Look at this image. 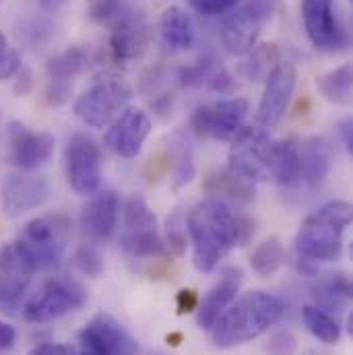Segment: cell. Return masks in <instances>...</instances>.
<instances>
[{
    "instance_id": "12",
    "label": "cell",
    "mask_w": 353,
    "mask_h": 355,
    "mask_svg": "<svg viewBox=\"0 0 353 355\" xmlns=\"http://www.w3.org/2000/svg\"><path fill=\"white\" fill-rule=\"evenodd\" d=\"M302 19L310 44L320 52H341L350 35L339 21L335 0H302Z\"/></svg>"
},
{
    "instance_id": "9",
    "label": "cell",
    "mask_w": 353,
    "mask_h": 355,
    "mask_svg": "<svg viewBox=\"0 0 353 355\" xmlns=\"http://www.w3.org/2000/svg\"><path fill=\"white\" fill-rule=\"evenodd\" d=\"M67 184L83 196H91L101 186V147L87 132H75L62 155Z\"/></svg>"
},
{
    "instance_id": "6",
    "label": "cell",
    "mask_w": 353,
    "mask_h": 355,
    "mask_svg": "<svg viewBox=\"0 0 353 355\" xmlns=\"http://www.w3.org/2000/svg\"><path fill=\"white\" fill-rule=\"evenodd\" d=\"M71 217L64 213H48L31 219L19 234V244L33 261L37 270L54 268L62 263L71 242Z\"/></svg>"
},
{
    "instance_id": "45",
    "label": "cell",
    "mask_w": 353,
    "mask_h": 355,
    "mask_svg": "<svg viewBox=\"0 0 353 355\" xmlns=\"http://www.w3.org/2000/svg\"><path fill=\"white\" fill-rule=\"evenodd\" d=\"M33 87V75H31V71L29 69H25V67H21V71L15 75V95H19V97H23V95H27L29 91Z\"/></svg>"
},
{
    "instance_id": "11",
    "label": "cell",
    "mask_w": 353,
    "mask_h": 355,
    "mask_svg": "<svg viewBox=\"0 0 353 355\" xmlns=\"http://www.w3.org/2000/svg\"><path fill=\"white\" fill-rule=\"evenodd\" d=\"M37 268L21 244L8 242L0 248V310L17 314Z\"/></svg>"
},
{
    "instance_id": "27",
    "label": "cell",
    "mask_w": 353,
    "mask_h": 355,
    "mask_svg": "<svg viewBox=\"0 0 353 355\" xmlns=\"http://www.w3.org/2000/svg\"><path fill=\"white\" fill-rule=\"evenodd\" d=\"M312 295L322 310H343L352 300V283L345 275H329L314 285Z\"/></svg>"
},
{
    "instance_id": "21",
    "label": "cell",
    "mask_w": 353,
    "mask_h": 355,
    "mask_svg": "<svg viewBox=\"0 0 353 355\" xmlns=\"http://www.w3.org/2000/svg\"><path fill=\"white\" fill-rule=\"evenodd\" d=\"M263 23L265 21L246 6L227 12L219 31L223 48L234 56H246L257 46Z\"/></svg>"
},
{
    "instance_id": "50",
    "label": "cell",
    "mask_w": 353,
    "mask_h": 355,
    "mask_svg": "<svg viewBox=\"0 0 353 355\" xmlns=\"http://www.w3.org/2000/svg\"><path fill=\"white\" fill-rule=\"evenodd\" d=\"M155 355H164V354H155Z\"/></svg>"
},
{
    "instance_id": "47",
    "label": "cell",
    "mask_w": 353,
    "mask_h": 355,
    "mask_svg": "<svg viewBox=\"0 0 353 355\" xmlns=\"http://www.w3.org/2000/svg\"><path fill=\"white\" fill-rule=\"evenodd\" d=\"M15 343H17V331L8 322L0 320V352L12 349Z\"/></svg>"
},
{
    "instance_id": "26",
    "label": "cell",
    "mask_w": 353,
    "mask_h": 355,
    "mask_svg": "<svg viewBox=\"0 0 353 355\" xmlns=\"http://www.w3.org/2000/svg\"><path fill=\"white\" fill-rule=\"evenodd\" d=\"M270 180L283 188L300 184V155L289 141H273L270 145Z\"/></svg>"
},
{
    "instance_id": "14",
    "label": "cell",
    "mask_w": 353,
    "mask_h": 355,
    "mask_svg": "<svg viewBox=\"0 0 353 355\" xmlns=\"http://www.w3.org/2000/svg\"><path fill=\"white\" fill-rule=\"evenodd\" d=\"M8 164L19 172H35L46 166L56 149V139L44 130H29L25 124L12 120L6 126Z\"/></svg>"
},
{
    "instance_id": "23",
    "label": "cell",
    "mask_w": 353,
    "mask_h": 355,
    "mask_svg": "<svg viewBox=\"0 0 353 355\" xmlns=\"http://www.w3.org/2000/svg\"><path fill=\"white\" fill-rule=\"evenodd\" d=\"M160 33L170 50L184 52L194 46V23L182 6H168L162 12Z\"/></svg>"
},
{
    "instance_id": "4",
    "label": "cell",
    "mask_w": 353,
    "mask_h": 355,
    "mask_svg": "<svg viewBox=\"0 0 353 355\" xmlns=\"http://www.w3.org/2000/svg\"><path fill=\"white\" fill-rule=\"evenodd\" d=\"M87 304V289L69 275L46 279L21 306V316L29 324L54 322Z\"/></svg>"
},
{
    "instance_id": "16",
    "label": "cell",
    "mask_w": 353,
    "mask_h": 355,
    "mask_svg": "<svg viewBox=\"0 0 353 355\" xmlns=\"http://www.w3.org/2000/svg\"><path fill=\"white\" fill-rule=\"evenodd\" d=\"M295 83H298L295 67L287 60H281L265 79V91L257 112V126L270 132V128H275L283 120L291 103Z\"/></svg>"
},
{
    "instance_id": "13",
    "label": "cell",
    "mask_w": 353,
    "mask_h": 355,
    "mask_svg": "<svg viewBox=\"0 0 353 355\" xmlns=\"http://www.w3.org/2000/svg\"><path fill=\"white\" fill-rule=\"evenodd\" d=\"M110 31V56L118 64L139 62L151 46V25L143 12L130 6L112 23Z\"/></svg>"
},
{
    "instance_id": "18",
    "label": "cell",
    "mask_w": 353,
    "mask_h": 355,
    "mask_svg": "<svg viewBox=\"0 0 353 355\" xmlns=\"http://www.w3.org/2000/svg\"><path fill=\"white\" fill-rule=\"evenodd\" d=\"M50 196V182L31 172L10 174L2 182V209L4 215L17 219L29 211L40 209Z\"/></svg>"
},
{
    "instance_id": "8",
    "label": "cell",
    "mask_w": 353,
    "mask_h": 355,
    "mask_svg": "<svg viewBox=\"0 0 353 355\" xmlns=\"http://www.w3.org/2000/svg\"><path fill=\"white\" fill-rule=\"evenodd\" d=\"M227 170L252 184L270 180V132L261 126H242L230 141Z\"/></svg>"
},
{
    "instance_id": "5",
    "label": "cell",
    "mask_w": 353,
    "mask_h": 355,
    "mask_svg": "<svg viewBox=\"0 0 353 355\" xmlns=\"http://www.w3.org/2000/svg\"><path fill=\"white\" fill-rule=\"evenodd\" d=\"M130 99L132 89L122 77L103 73L75 99L73 112L89 128H107L128 107Z\"/></svg>"
},
{
    "instance_id": "20",
    "label": "cell",
    "mask_w": 353,
    "mask_h": 355,
    "mask_svg": "<svg viewBox=\"0 0 353 355\" xmlns=\"http://www.w3.org/2000/svg\"><path fill=\"white\" fill-rule=\"evenodd\" d=\"M244 283V272L238 266H227L221 270L219 279L215 281V285L209 289V293L203 297V302H198V314H196V322L200 329L211 331V327L215 324V320L225 312V308L238 297L240 287Z\"/></svg>"
},
{
    "instance_id": "24",
    "label": "cell",
    "mask_w": 353,
    "mask_h": 355,
    "mask_svg": "<svg viewBox=\"0 0 353 355\" xmlns=\"http://www.w3.org/2000/svg\"><path fill=\"white\" fill-rule=\"evenodd\" d=\"M255 186L252 182L244 180V178L236 176L234 172H230L227 168L217 170L215 174L207 178V192L209 196H215L227 205L236 202V205H248L255 200Z\"/></svg>"
},
{
    "instance_id": "40",
    "label": "cell",
    "mask_w": 353,
    "mask_h": 355,
    "mask_svg": "<svg viewBox=\"0 0 353 355\" xmlns=\"http://www.w3.org/2000/svg\"><path fill=\"white\" fill-rule=\"evenodd\" d=\"M172 170V155L170 153H162L149 159L147 168H145V176L149 182H157L166 176Z\"/></svg>"
},
{
    "instance_id": "28",
    "label": "cell",
    "mask_w": 353,
    "mask_h": 355,
    "mask_svg": "<svg viewBox=\"0 0 353 355\" xmlns=\"http://www.w3.org/2000/svg\"><path fill=\"white\" fill-rule=\"evenodd\" d=\"M279 62L281 52L277 44H257L240 64V75L248 81H265Z\"/></svg>"
},
{
    "instance_id": "43",
    "label": "cell",
    "mask_w": 353,
    "mask_h": 355,
    "mask_svg": "<svg viewBox=\"0 0 353 355\" xmlns=\"http://www.w3.org/2000/svg\"><path fill=\"white\" fill-rule=\"evenodd\" d=\"M178 314H188L198 308V295L192 289H182L176 297Z\"/></svg>"
},
{
    "instance_id": "38",
    "label": "cell",
    "mask_w": 353,
    "mask_h": 355,
    "mask_svg": "<svg viewBox=\"0 0 353 355\" xmlns=\"http://www.w3.org/2000/svg\"><path fill=\"white\" fill-rule=\"evenodd\" d=\"M21 33H23V37L31 46H40V44H44L52 35V25L46 23V21H42V19H33V21L27 23V27Z\"/></svg>"
},
{
    "instance_id": "10",
    "label": "cell",
    "mask_w": 353,
    "mask_h": 355,
    "mask_svg": "<svg viewBox=\"0 0 353 355\" xmlns=\"http://www.w3.org/2000/svg\"><path fill=\"white\" fill-rule=\"evenodd\" d=\"M248 116V99L227 97L211 105H200L190 118V128L198 139H213L230 143Z\"/></svg>"
},
{
    "instance_id": "37",
    "label": "cell",
    "mask_w": 353,
    "mask_h": 355,
    "mask_svg": "<svg viewBox=\"0 0 353 355\" xmlns=\"http://www.w3.org/2000/svg\"><path fill=\"white\" fill-rule=\"evenodd\" d=\"M242 0H188V4L203 17H221L240 6Z\"/></svg>"
},
{
    "instance_id": "32",
    "label": "cell",
    "mask_w": 353,
    "mask_h": 355,
    "mask_svg": "<svg viewBox=\"0 0 353 355\" xmlns=\"http://www.w3.org/2000/svg\"><path fill=\"white\" fill-rule=\"evenodd\" d=\"M170 155H172V186H174V190H180L196 174L192 147H190V143L186 139L176 135L174 137V147L170 149Z\"/></svg>"
},
{
    "instance_id": "15",
    "label": "cell",
    "mask_w": 353,
    "mask_h": 355,
    "mask_svg": "<svg viewBox=\"0 0 353 355\" xmlns=\"http://www.w3.org/2000/svg\"><path fill=\"white\" fill-rule=\"evenodd\" d=\"M79 341L89 355H137L139 345L135 337L110 314H95L83 331Z\"/></svg>"
},
{
    "instance_id": "42",
    "label": "cell",
    "mask_w": 353,
    "mask_h": 355,
    "mask_svg": "<svg viewBox=\"0 0 353 355\" xmlns=\"http://www.w3.org/2000/svg\"><path fill=\"white\" fill-rule=\"evenodd\" d=\"M27 355H77L75 347L64 345V343H42L31 347Z\"/></svg>"
},
{
    "instance_id": "44",
    "label": "cell",
    "mask_w": 353,
    "mask_h": 355,
    "mask_svg": "<svg viewBox=\"0 0 353 355\" xmlns=\"http://www.w3.org/2000/svg\"><path fill=\"white\" fill-rule=\"evenodd\" d=\"M242 6H246L248 10H252L255 15H259L263 21H266L277 8V0H246Z\"/></svg>"
},
{
    "instance_id": "34",
    "label": "cell",
    "mask_w": 353,
    "mask_h": 355,
    "mask_svg": "<svg viewBox=\"0 0 353 355\" xmlns=\"http://www.w3.org/2000/svg\"><path fill=\"white\" fill-rule=\"evenodd\" d=\"M73 261H75V266H77L83 275L93 277V279L99 277L101 270H103V259H101V254H99L91 244L79 246V248L75 250Z\"/></svg>"
},
{
    "instance_id": "35",
    "label": "cell",
    "mask_w": 353,
    "mask_h": 355,
    "mask_svg": "<svg viewBox=\"0 0 353 355\" xmlns=\"http://www.w3.org/2000/svg\"><path fill=\"white\" fill-rule=\"evenodd\" d=\"M21 56L15 48L8 46L6 35L0 31V81L15 79V75L21 71Z\"/></svg>"
},
{
    "instance_id": "19",
    "label": "cell",
    "mask_w": 353,
    "mask_h": 355,
    "mask_svg": "<svg viewBox=\"0 0 353 355\" xmlns=\"http://www.w3.org/2000/svg\"><path fill=\"white\" fill-rule=\"evenodd\" d=\"M120 196L114 190H97L89 196L79 215V227L89 242H105L118 227Z\"/></svg>"
},
{
    "instance_id": "46",
    "label": "cell",
    "mask_w": 353,
    "mask_h": 355,
    "mask_svg": "<svg viewBox=\"0 0 353 355\" xmlns=\"http://www.w3.org/2000/svg\"><path fill=\"white\" fill-rule=\"evenodd\" d=\"M337 135L341 137V145L345 147L347 153L353 151V122L352 118H345L337 124Z\"/></svg>"
},
{
    "instance_id": "1",
    "label": "cell",
    "mask_w": 353,
    "mask_h": 355,
    "mask_svg": "<svg viewBox=\"0 0 353 355\" xmlns=\"http://www.w3.org/2000/svg\"><path fill=\"white\" fill-rule=\"evenodd\" d=\"M192 244V263L200 272H211L240 244L255 234L250 219L238 217L232 207L215 196L198 200L186 217Z\"/></svg>"
},
{
    "instance_id": "49",
    "label": "cell",
    "mask_w": 353,
    "mask_h": 355,
    "mask_svg": "<svg viewBox=\"0 0 353 355\" xmlns=\"http://www.w3.org/2000/svg\"><path fill=\"white\" fill-rule=\"evenodd\" d=\"M168 341L176 347V345H180V341H182V335L180 333H174V335H168Z\"/></svg>"
},
{
    "instance_id": "29",
    "label": "cell",
    "mask_w": 353,
    "mask_h": 355,
    "mask_svg": "<svg viewBox=\"0 0 353 355\" xmlns=\"http://www.w3.org/2000/svg\"><path fill=\"white\" fill-rule=\"evenodd\" d=\"M302 320L310 335L318 339L320 343L335 345L341 339V324L335 320V316L329 310L318 308L316 304H308L302 308Z\"/></svg>"
},
{
    "instance_id": "31",
    "label": "cell",
    "mask_w": 353,
    "mask_h": 355,
    "mask_svg": "<svg viewBox=\"0 0 353 355\" xmlns=\"http://www.w3.org/2000/svg\"><path fill=\"white\" fill-rule=\"evenodd\" d=\"M285 265V248L277 236L263 240L250 254V266L257 275L270 277Z\"/></svg>"
},
{
    "instance_id": "36",
    "label": "cell",
    "mask_w": 353,
    "mask_h": 355,
    "mask_svg": "<svg viewBox=\"0 0 353 355\" xmlns=\"http://www.w3.org/2000/svg\"><path fill=\"white\" fill-rule=\"evenodd\" d=\"M126 2L124 0H93L91 2V19L97 23H112L114 19H118L124 10H126Z\"/></svg>"
},
{
    "instance_id": "2",
    "label": "cell",
    "mask_w": 353,
    "mask_h": 355,
    "mask_svg": "<svg viewBox=\"0 0 353 355\" xmlns=\"http://www.w3.org/2000/svg\"><path fill=\"white\" fill-rule=\"evenodd\" d=\"M285 312L283 302L268 291H248L236 297L225 312L211 327V339L221 349L246 345L270 327H275Z\"/></svg>"
},
{
    "instance_id": "7",
    "label": "cell",
    "mask_w": 353,
    "mask_h": 355,
    "mask_svg": "<svg viewBox=\"0 0 353 355\" xmlns=\"http://www.w3.org/2000/svg\"><path fill=\"white\" fill-rule=\"evenodd\" d=\"M122 250L132 259H168L170 250L160 236L157 217L141 194L128 196L122 209Z\"/></svg>"
},
{
    "instance_id": "48",
    "label": "cell",
    "mask_w": 353,
    "mask_h": 355,
    "mask_svg": "<svg viewBox=\"0 0 353 355\" xmlns=\"http://www.w3.org/2000/svg\"><path fill=\"white\" fill-rule=\"evenodd\" d=\"M64 2H67V0H40V6H42L44 10H56V8H60Z\"/></svg>"
},
{
    "instance_id": "41",
    "label": "cell",
    "mask_w": 353,
    "mask_h": 355,
    "mask_svg": "<svg viewBox=\"0 0 353 355\" xmlns=\"http://www.w3.org/2000/svg\"><path fill=\"white\" fill-rule=\"evenodd\" d=\"M205 87L215 91V93H221V95H230L236 89V81H234V77L227 71L215 69L213 75L209 77V81L205 83Z\"/></svg>"
},
{
    "instance_id": "39",
    "label": "cell",
    "mask_w": 353,
    "mask_h": 355,
    "mask_svg": "<svg viewBox=\"0 0 353 355\" xmlns=\"http://www.w3.org/2000/svg\"><path fill=\"white\" fill-rule=\"evenodd\" d=\"M268 355H293L295 352V339L291 333L287 331H281V333H275L268 341V347H266Z\"/></svg>"
},
{
    "instance_id": "17",
    "label": "cell",
    "mask_w": 353,
    "mask_h": 355,
    "mask_svg": "<svg viewBox=\"0 0 353 355\" xmlns=\"http://www.w3.org/2000/svg\"><path fill=\"white\" fill-rule=\"evenodd\" d=\"M151 135V118L139 107H126L105 130L103 145L122 159H135Z\"/></svg>"
},
{
    "instance_id": "33",
    "label": "cell",
    "mask_w": 353,
    "mask_h": 355,
    "mask_svg": "<svg viewBox=\"0 0 353 355\" xmlns=\"http://www.w3.org/2000/svg\"><path fill=\"white\" fill-rule=\"evenodd\" d=\"M166 246L174 257H184L186 252V217L180 209L166 221Z\"/></svg>"
},
{
    "instance_id": "51",
    "label": "cell",
    "mask_w": 353,
    "mask_h": 355,
    "mask_svg": "<svg viewBox=\"0 0 353 355\" xmlns=\"http://www.w3.org/2000/svg\"><path fill=\"white\" fill-rule=\"evenodd\" d=\"M83 355H89V354H83Z\"/></svg>"
},
{
    "instance_id": "30",
    "label": "cell",
    "mask_w": 353,
    "mask_h": 355,
    "mask_svg": "<svg viewBox=\"0 0 353 355\" xmlns=\"http://www.w3.org/2000/svg\"><path fill=\"white\" fill-rule=\"evenodd\" d=\"M320 95L335 105H347L352 101V67L343 64L316 79Z\"/></svg>"
},
{
    "instance_id": "3",
    "label": "cell",
    "mask_w": 353,
    "mask_h": 355,
    "mask_svg": "<svg viewBox=\"0 0 353 355\" xmlns=\"http://www.w3.org/2000/svg\"><path fill=\"white\" fill-rule=\"evenodd\" d=\"M352 223L347 200H329L308 215L295 236L298 259L308 263H335L343 252V234Z\"/></svg>"
},
{
    "instance_id": "22",
    "label": "cell",
    "mask_w": 353,
    "mask_h": 355,
    "mask_svg": "<svg viewBox=\"0 0 353 355\" xmlns=\"http://www.w3.org/2000/svg\"><path fill=\"white\" fill-rule=\"evenodd\" d=\"M295 147L300 155V182H304L310 190L320 188L333 170V145L325 137H308Z\"/></svg>"
},
{
    "instance_id": "25",
    "label": "cell",
    "mask_w": 353,
    "mask_h": 355,
    "mask_svg": "<svg viewBox=\"0 0 353 355\" xmlns=\"http://www.w3.org/2000/svg\"><path fill=\"white\" fill-rule=\"evenodd\" d=\"M87 67V52L81 46H69L67 50L54 54L46 62L48 83H67L73 85L75 79Z\"/></svg>"
}]
</instances>
